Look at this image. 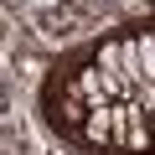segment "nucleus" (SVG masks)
Instances as JSON below:
<instances>
[{"label": "nucleus", "mask_w": 155, "mask_h": 155, "mask_svg": "<svg viewBox=\"0 0 155 155\" xmlns=\"http://www.w3.org/2000/svg\"><path fill=\"white\" fill-rule=\"evenodd\" d=\"M119 47H124V57H119V72L129 78V83H140V88H145V83H150V72H145V47H140V36H124Z\"/></svg>", "instance_id": "obj_1"}, {"label": "nucleus", "mask_w": 155, "mask_h": 155, "mask_svg": "<svg viewBox=\"0 0 155 155\" xmlns=\"http://www.w3.org/2000/svg\"><path fill=\"white\" fill-rule=\"evenodd\" d=\"M83 134H88L93 145H109V134H114V104H98V109H88V119H83Z\"/></svg>", "instance_id": "obj_2"}, {"label": "nucleus", "mask_w": 155, "mask_h": 155, "mask_svg": "<svg viewBox=\"0 0 155 155\" xmlns=\"http://www.w3.org/2000/svg\"><path fill=\"white\" fill-rule=\"evenodd\" d=\"M140 47H145V72L155 83V31H140Z\"/></svg>", "instance_id": "obj_3"}, {"label": "nucleus", "mask_w": 155, "mask_h": 155, "mask_svg": "<svg viewBox=\"0 0 155 155\" xmlns=\"http://www.w3.org/2000/svg\"><path fill=\"white\" fill-rule=\"evenodd\" d=\"M119 57H124L119 41H104V47H98V67H119Z\"/></svg>", "instance_id": "obj_4"}, {"label": "nucleus", "mask_w": 155, "mask_h": 155, "mask_svg": "<svg viewBox=\"0 0 155 155\" xmlns=\"http://www.w3.org/2000/svg\"><path fill=\"white\" fill-rule=\"evenodd\" d=\"M150 134H155V114H150Z\"/></svg>", "instance_id": "obj_5"}]
</instances>
